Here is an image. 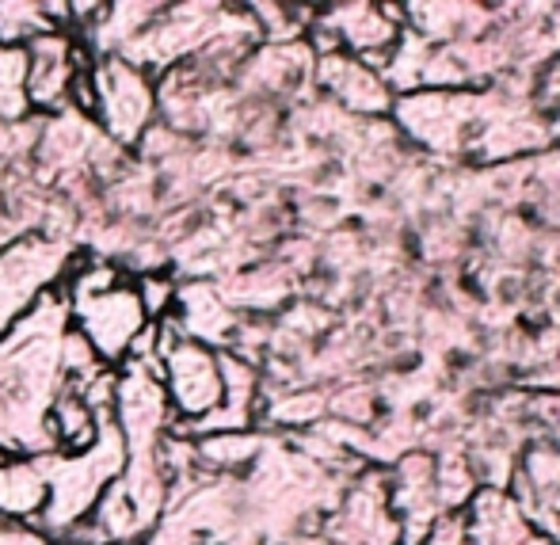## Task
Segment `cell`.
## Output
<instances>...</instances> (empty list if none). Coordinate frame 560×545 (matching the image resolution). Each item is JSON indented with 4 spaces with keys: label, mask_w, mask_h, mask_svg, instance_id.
<instances>
[{
    "label": "cell",
    "mask_w": 560,
    "mask_h": 545,
    "mask_svg": "<svg viewBox=\"0 0 560 545\" xmlns=\"http://www.w3.org/2000/svg\"><path fill=\"white\" fill-rule=\"evenodd\" d=\"M69 302L61 290H46L12 328L0 336V454H54L46 431L54 401L66 385L61 339L69 332Z\"/></svg>",
    "instance_id": "cell-1"
},
{
    "label": "cell",
    "mask_w": 560,
    "mask_h": 545,
    "mask_svg": "<svg viewBox=\"0 0 560 545\" xmlns=\"http://www.w3.org/2000/svg\"><path fill=\"white\" fill-rule=\"evenodd\" d=\"M35 462L46 477V508L31 526L43 531L50 542H58L69 526L84 523L96 511L107 485L118 480V473L126 465V447L115 424H104L96 442L89 450H81V454L54 450V454H43Z\"/></svg>",
    "instance_id": "cell-2"
},
{
    "label": "cell",
    "mask_w": 560,
    "mask_h": 545,
    "mask_svg": "<svg viewBox=\"0 0 560 545\" xmlns=\"http://www.w3.org/2000/svg\"><path fill=\"white\" fill-rule=\"evenodd\" d=\"M115 428L122 436L126 454H156L168 439L176 413L168 405V393L161 385V374L141 362H130L115 374Z\"/></svg>",
    "instance_id": "cell-3"
},
{
    "label": "cell",
    "mask_w": 560,
    "mask_h": 545,
    "mask_svg": "<svg viewBox=\"0 0 560 545\" xmlns=\"http://www.w3.org/2000/svg\"><path fill=\"white\" fill-rule=\"evenodd\" d=\"M92 84H96V115L104 118L107 141L138 146L156 115L153 77L122 58H100L92 69Z\"/></svg>",
    "instance_id": "cell-4"
},
{
    "label": "cell",
    "mask_w": 560,
    "mask_h": 545,
    "mask_svg": "<svg viewBox=\"0 0 560 545\" xmlns=\"http://www.w3.org/2000/svg\"><path fill=\"white\" fill-rule=\"evenodd\" d=\"M69 248L58 241L27 236L0 252V336L46 294L66 279Z\"/></svg>",
    "instance_id": "cell-5"
},
{
    "label": "cell",
    "mask_w": 560,
    "mask_h": 545,
    "mask_svg": "<svg viewBox=\"0 0 560 545\" xmlns=\"http://www.w3.org/2000/svg\"><path fill=\"white\" fill-rule=\"evenodd\" d=\"M69 321L89 339V347L96 351V359L104 362V367L122 362L126 355H130L133 339L149 328L145 310H141L133 287H126V282L104 290V294L69 302Z\"/></svg>",
    "instance_id": "cell-6"
},
{
    "label": "cell",
    "mask_w": 560,
    "mask_h": 545,
    "mask_svg": "<svg viewBox=\"0 0 560 545\" xmlns=\"http://www.w3.org/2000/svg\"><path fill=\"white\" fill-rule=\"evenodd\" d=\"M161 385L168 393V405L176 420H202L222 405V367L210 347L179 336L161 355Z\"/></svg>",
    "instance_id": "cell-7"
},
{
    "label": "cell",
    "mask_w": 560,
    "mask_h": 545,
    "mask_svg": "<svg viewBox=\"0 0 560 545\" xmlns=\"http://www.w3.org/2000/svg\"><path fill=\"white\" fill-rule=\"evenodd\" d=\"M69 50H73V35H66V31H50V35H38L35 43L23 46V58H27L23 92H27L31 107L69 111V84L77 77L69 66Z\"/></svg>",
    "instance_id": "cell-8"
},
{
    "label": "cell",
    "mask_w": 560,
    "mask_h": 545,
    "mask_svg": "<svg viewBox=\"0 0 560 545\" xmlns=\"http://www.w3.org/2000/svg\"><path fill=\"white\" fill-rule=\"evenodd\" d=\"M46 508V477L35 457L0 462V519L35 523Z\"/></svg>",
    "instance_id": "cell-9"
},
{
    "label": "cell",
    "mask_w": 560,
    "mask_h": 545,
    "mask_svg": "<svg viewBox=\"0 0 560 545\" xmlns=\"http://www.w3.org/2000/svg\"><path fill=\"white\" fill-rule=\"evenodd\" d=\"M54 20H46L43 4H0V46L23 50L38 35H50Z\"/></svg>",
    "instance_id": "cell-10"
},
{
    "label": "cell",
    "mask_w": 560,
    "mask_h": 545,
    "mask_svg": "<svg viewBox=\"0 0 560 545\" xmlns=\"http://www.w3.org/2000/svg\"><path fill=\"white\" fill-rule=\"evenodd\" d=\"M252 454H256V436H244V431L207 436L195 442V457H199V465H210V469H233V465L248 462Z\"/></svg>",
    "instance_id": "cell-11"
},
{
    "label": "cell",
    "mask_w": 560,
    "mask_h": 545,
    "mask_svg": "<svg viewBox=\"0 0 560 545\" xmlns=\"http://www.w3.org/2000/svg\"><path fill=\"white\" fill-rule=\"evenodd\" d=\"M23 73H27V58H23V50L0 46V118H20L23 111H27Z\"/></svg>",
    "instance_id": "cell-12"
},
{
    "label": "cell",
    "mask_w": 560,
    "mask_h": 545,
    "mask_svg": "<svg viewBox=\"0 0 560 545\" xmlns=\"http://www.w3.org/2000/svg\"><path fill=\"white\" fill-rule=\"evenodd\" d=\"M133 294H138L141 310H145L149 321H164L172 317V305H176V282L168 275H156V271H145L138 282H133Z\"/></svg>",
    "instance_id": "cell-13"
},
{
    "label": "cell",
    "mask_w": 560,
    "mask_h": 545,
    "mask_svg": "<svg viewBox=\"0 0 560 545\" xmlns=\"http://www.w3.org/2000/svg\"><path fill=\"white\" fill-rule=\"evenodd\" d=\"M0 545H54L43 531L31 523H15V519H0Z\"/></svg>",
    "instance_id": "cell-14"
}]
</instances>
